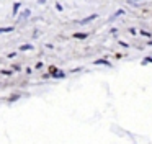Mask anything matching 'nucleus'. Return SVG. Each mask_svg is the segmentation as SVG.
Returning a JSON list of instances; mask_svg holds the SVG:
<instances>
[{
    "label": "nucleus",
    "instance_id": "nucleus-3",
    "mask_svg": "<svg viewBox=\"0 0 152 144\" xmlns=\"http://www.w3.org/2000/svg\"><path fill=\"white\" fill-rule=\"evenodd\" d=\"M95 18H96V15H92V16H88V18L82 20V23H88V21H92V20H95Z\"/></svg>",
    "mask_w": 152,
    "mask_h": 144
},
{
    "label": "nucleus",
    "instance_id": "nucleus-6",
    "mask_svg": "<svg viewBox=\"0 0 152 144\" xmlns=\"http://www.w3.org/2000/svg\"><path fill=\"white\" fill-rule=\"evenodd\" d=\"M132 2H137V0H132Z\"/></svg>",
    "mask_w": 152,
    "mask_h": 144
},
{
    "label": "nucleus",
    "instance_id": "nucleus-2",
    "mask_svg": "<svg viewBox=\"0 0 152 144\" xmlns=\"http://www.w3.org/2000/svg\"><path fill=\"white\" fill-rule=\"evenodd\" d=\"M95 64H105V65H110L108 61H105V59H98V61H95Z\"/></svg>",
    "mask_w": 152,
    "mask_h": 144
},
{
    "label": "nucleus",
    "instance_id": "nucleus-1",
    "mask_svg": "<svg viewBox=\"0 0 152 144\" xmlns=\"http://www.w3.org/2000/svg\"><path fill=\"white\" fill-rule=\"evenodd\" d=\"M20 49H21V51H30V49H33V46H31V44H23Z\"/></svg>",
    "mask_w": 152,
    "mask_h": 144
},
{
    "label": "nucleus",
    "instance_id": "nucleus-5",
    "mask_svg": "<svg viewBox=\"0 0 152 144\" xmlns=\"http://www.w3.org/2000/svg\"><path fill=\"white\" fill-rule=\"evenodd\" d=\"M12 29H13V26H8V28H2L0 31H2V33H7V31H12Z\"/></svg>",
    "mask_w": 152,
    "mask_h": 144
},
{
    "label": "nucleus",
    "instance_id": "nucleus-4",
    "mask_svg": "<svg viewBox=\"0 0 152 144\" xmlns=\"http://www.w3.org/2000/svg\"><path fill=\"white\" fill-rule=\"evenodd\" d=\"M87 36H88L87 33H77V35H75V38H80V39H82V38H87Z\"/></svg>",
    "mask_w": 152,
    "mask_h": 144
}]
</instances>
